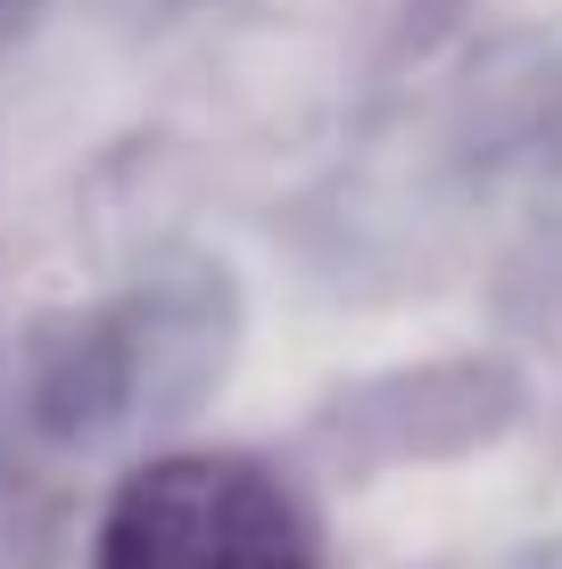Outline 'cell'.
<instances>
[{
	"label": "cell",
	"instance_id": "1",
	"mask_svg": "<svg viewBox=\"0 0 562 569\" xmlns=\"http://www.w3.org/2000/svg\"><path fill=\"white\" fill-rule=\"evenodd\" d=\"M91 569H315V528L265 462L158 455L116 487Z\"/></svg>",
	"mask_w": 562,
	"mask_h": 569
}]
</instances>
